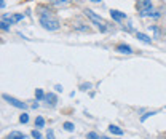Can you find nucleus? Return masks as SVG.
<instances>
[{
    "label": "nucleus",
    "mask_w": 166,
    "mask_h": 139,
    "mask_svg": "<svg viewBox=\"0 0 166 139\" xmlns=\"http://www.w3.org/2000/svg\"><path fill=\"white\" fill-rule=\"evenodd\" d=\"M39 16H40V26L47 31H58L59 29V21L56 16H53L51 11H48L47 8L40 6L39 10Z\"/></svg>",
    "instance_id": "obj_1"
},
{
    "label": "nucleus",
    "mask_w": 166,
    "mask_h": 139,
    "mask_svg": "<svg viewBox=\"0 0 166 139\" xmlns=\"http://www.w3.org/2000/svg\"><path fill=\"white\" fill-rule=\"evenodd\" d=\"M136 8H137V11H139V15L142 18L144 16H152V13H153V3H152V0H137Z\"/></svg>",
    "instance_id": "obj_2"
},
{
    "label": "nucleus",
    "mask_w": 166,
    "mask_h": 139,
    "mask_svg": "<svg viewBox=\"0 0 166 139\" xmlns=\"http://www.w3.org/2000/svg\"><path fill=\"white\" fill-rule=\"evenodd\" d=\"M83 13H85V16L88 18L89 21H93V23L98 26V29H99L101 32H107V24H106V21H104L101 16H98L94 11H91V10H85Z\"/></svg>",
    "instance_id": "obj_3"
},
{
    "label": "nucleus",
    "mask_w": 166,
    "mask_h": 139,
    "mask_svg": "<svg viewBox=\"0 0 166 139\" xmlns=\"http://www.w3.org/2000/svg\"><path fill=\"white\" fill-rule=\"evenodd\" d=\"M2 98H3V101H6L8 104H10V106H13V107H16V109H26V107H27V104H26V103H23V101L16 99V98H13V96L3 95Z\"/></svg>",
    "instance_id": "obj_4"
},
{
    "label": "nucleus",
    "mask_w": 166,
    "mask_h": 139,
    "mask_svg": "<svg viewBox=\"0 0 166 139\" xmlns=\"http://www.w3.org/2000/svg\"><path fill=\"white\" fill-rule=\"evenodd\" d=\"M2 19L3 21H6L8 24H16V23H19V21H23L24 19V15H21V13H18V15H3L2 16Z\"/></svg>",
    "instance_id": "obj_5"
},
{
    "label": "nucleus",
    "mask_w": 166,
    "mask_h": 139,
    "mask_svg": "<svg viewBox=\"0 0 166 139\" xmlns=\"http://www.w3.org/2000/svg\"><path fill=\"white\" fill-rule=\"evenodd\" d=\"M110 16H112V19L114 21H123V19H126V13H123V11H120V10H110Z\"/></svg>",
    "instance_id": "obj_6"
},
{
    "label": "nucleus",
    "mask_w": 166,
    "mask_h": 139,
    "mask_svg": "<svg viewBox=\"0 0 166 139\" xmlns=\"http://www.w3.org/2000/svg\"><path fill=\"white\" fill-rule=\"evenodd\" d=\"M118 53H123V54H131L133 53V48L130 45H126V43H120V45H117V48H115Z\"/></svg>",
    "instance_id": "obj_7"
},
{
    "label": "nucleus",
    "mask_w": 166,
    "mask_h": 139,
    "mask_svg": "<svg viewBox=\"0 0 166 139\" xmlns=\"http://www.w3.org/2000/svg\"><path fill=\"white\" fill-rule=\"evenodd\" d=\"M43 101H47L48 106H56L58 98H56V95H54V93H48V95H45V99H43Z\"/></svg>",
    "instance_id": "obj_8"
},
{
    "label": "nucleus",
    "mask_w": 166,
    "mask_h": 139,
    "mask_svg": "<svg viewBox=\"0 0 166 139\" xmlns=\"http://www.w3.org/2000/svg\"><path fill=\"white\" fill-rule=\"evenodd\" d=\"M136 37H137V39H139L141 42L147 43V45H150V43H152V39H150L149 35H145L144 32H136Z\"/></svg>",
    "instance_id": "obj_9"
},
{
    "label": "nucleus",
    "mask_w": 166,
    "mask_h": 139,
    "mask_svg": "<svg viewBox=\"0 0 166 139\" xmlns=\"http://www.w3.org/2000/svg\"><path fill=\"white\" fill-rule=\"evenodd\" d=\"M109 131L112 133V134H117V136H122V134L125 133L123 129H122V128H118L117 125H110V126H109Z\"/></svg>",
    "instance_id": "obj_10"
},
{
    "label": "nucleus",
    "mask_w": 166,
    "mask_h": 139,
    "mask_svg": "<svg viewBox=\"0 0 166 139\" xmlns=\"http://www.w3.org/2000/svg\"><path fill=\"white\" fill-rule=\"evenodd\" d=\"M26 136L21 133V131H11L10 134H8V137L6 139H24Z\"/></svg>",
    "instance_id": "obj_11"
},
{
    "label": "nucleus",
    "mask_w": 166,
    "mask_h": 139,
    "mask_svg": "<svg viewBox=\"0 0 166 139\" xmlns=\"http://www.w3.org/2000/svg\"><path fill=\"white\" fill-rule=\"evenodd\" d=\"M72 0H50V3H53V5H58V6H61V5H67V3H70Z\"/></svg>",
    "instance_id": "obj_12"
},
{
    "label": "nucleus",
    "mask_w": 166,
    "mask_h": 139,
    "mask_svg": "<svg viewBox=\"0 0 166 139\" xmlns=\"http://www.w3.org/2000/svg\"><path fill=\"white\" fill-rule=\"evenodd\" d=\"M35 98H37V101H43V99H45V93H43V90L37 88V90H35Z\"/></svg>",
    "instance_id": "obj_13"
},
{
    "label": "nucleus",
    "mask_w": 166,
    "mask_h": 139,
    "mask_svg": "<svg viewBox=\"0 0 166 139\" xmlns=\"http://www.w3.org/2000/svg\"><path fill=\"white\" fill-rule=\"evenodd\" d=\"M35 126H37V128H43V126H45L43 117H37V118H35Z\"/></svg>",
    "instance_id": "obj_14"
},
{
    "label": "nucleus",
    "mask_w": 166,
    "mask_h": 139,
    "mask_svg": "<svg viewBox=\"0 0 166 139\" xmlns=\"http://www.w3.org/2000/svg\"><path fill=\"white\" fill-rule=\"evenodd\" d=\"M62 128L66 129V131H73V129H75V125L70 123V122H66V123L62 125Z\"/></svg>",
    "instance_id": "obj_15"
},
{
    "label": "nucleus",
    "mask_w": 166,
    "mask_h": 139,
    "mask_svg": "<svg viewBox=\"0 0 166 139\" xmlns=\"http://www.w3.org/2000/svg\"><path fill=\"white\" fill-rule=\"evenodd\" d=\"M150 27V31H153L155 32V39H160V35H161V31L158 29L156 26H149Z\"/></svg>",
    "instance_id": "obj_16"
},
{
    "label": "nucleus",
    "mask_w": 166,
    "mask_h": 139,
    "mask_svg": "<svg viewBox=\"0 0 166 139\" xmlns=\"http://www.w3.org/2000/svg\"><path fill=\"white\" fill-rule=\"evenodd\" d=\"M156 114H158L156 110H153V112H147L145 115H142V117H141V122H145V120L149 118V117H152V115H156Z\"/></svg>",
    "instance_id": "obj_17"
},
{
    "label": "nucleus",
    "mask_w": 166,
    "mask_h": 139,
    "mask_svg": "<svg viewBox=\"0 0 166 139\" xmlns=\"http://www.w3.org/2000/svg\"><path fill=\"white\" fill-rule=\"evenodd\" d=\"M32 137L34 139H43V136H42V133L39 131V129H34L32 131Z\"/></svg>",
    "instance_id": "obj_18"
},
{
    "label": "nucleus",
    "mask_w": 166,
    "mask_h": 139,
    "mask_svg": "<svg viewBox=\"0 0 166 139\" xmlns=\"http://www.w3.org/2000/svg\"><path fill=\"white\" fill-rule=\"evenodd\" d=\"M86 139H101V137H99V134H98V133L91 131V133H88V134H86Z\"/></svg>",
    "instance_id": "obj_19"
},
{
    "label": "nucleus",
    "mask_w": 166,
    "mask_h": 139,
    "mask_svg": "<svg viewBox=\"0 0 166 139\" xmlns=\"http://www.w3.org/2000/svg\"><path fill=\"white\" fill-rule=\"evenodd\" d=\"M0 26H2V31H10V26H11V24H8L6 21H3V19H2Z\"/></svg>",
    "instance_id": "obj_20"
},
{
    "label": "nucleus",
    "mask_w": 166,
    "mask_h": 139,
    "mask_svg": "<svg viewBox=\"0 0 166 139\" xmlns=\"http://www.w3.org/2000/svg\"><path fill=\"white\" fill-rule=\"evenodd\" d=\"M19 122H21V123H27V122H29V115H27V114H21Z\"/></svg>",
    "instance_id": "obj_21"
},
{
    "label": "nucleus",
    "mask_w": 166,
    "mask_h": 139,
    "mask_svg": "<svg viewBox=\"0 0 166 139\" xmlns=\"http://www.w3.org/2000/svg\"><path fill=\"white\" fill-rule=\"evenodd\" d=\"M89 88H91L89 83H81V85H80V90H83V91H85V90H89Z\"/></svg>",
    "instance_id": "obj_22"
},
{
    "label": "nucleus",
    "mask_w": 166,
    "mask_h": 139,
    "mask_svg": "<svg viewBox=\"0 0 166 139\" xmlns=\"http://www.w3.org/2000/svg\"><path fill=\"white\" fill-rule=\"evenodd\" d=\"M160 16H161V11H153L150 18H153V19H158V18H160Z\"/></svg>",
    "instance_id": "obj_23"
},
{
    "label": "nucleus",
    "mask_w": 166,
    "mask_h": 139,
    "mask_svg": "<svg viewBox=\"0 0 166 139\" xmlns=\"http://www.w3.org/2000/svg\"><path fill=\"white\" fill-rule=\"evenodd\" d=\"M47 139H54V133H53V129H48V131H47Z\"/></svg>",
    "instance_id": "obj_24"
},
{
    "label": "nucleus",
    "mask_w": 166,
    "mask_h": 139,
    "mask_svg": "<svg viewBox=\"0 0 166 139\" xmlns=\"http://www.w3.org/2000/svg\"><path fill=\"white\" fill-rule=\"evenodd\" d=\"M75 29L77 31H88V27H83V24H80V26H75Z\"/></svg>",
    "instance_id": "obj_25"
},
{
    "label": "nucleus",
    "mask_w": 166,
    "mask_h": 139,
    "mask_svg": "<svg viewBox=\"0 0 166 139\" xmlns=\"http://www.w3.org/2000/svg\"><path fill=\"white\" fill-rule=\"evenodd\" d=\"M56 91H62V86L61 85H56Z\"/></svg>",
    "instance_id": "obj_26"
},
{
    "label": "nucleus",
    "mask_w": 166,
    "mask_h": 139,
    "mask_svg": "<svg viewBox=\"0 0 166 139\" xmlns=\"http://www.w3.org/2000/svg\"><path fill=\"white\" fill-rule=\"evenodd\" d=\"M91 2H94V3H99V2H101V0H91Z\"/></svg>",
    "instance_id": "obj_27"
},
{
    "label": "nucleus",
    "mask_w": 166,
    "mask_h": 139,
    "mask_svg": "<svg viewBox=\"0 0 166 139\" xmlns=\"http://www.w3.org/2000/svg\"><path fill=\"white\" fill-rule=\"evenodd\" d=\"M101 139H110V137H104V136H102V137H101Z\"/></svg>",
    "instance_id": "obj_28"
}]
</instances>
